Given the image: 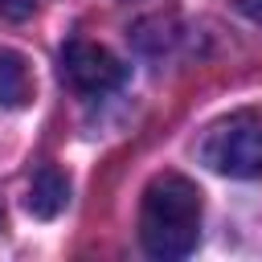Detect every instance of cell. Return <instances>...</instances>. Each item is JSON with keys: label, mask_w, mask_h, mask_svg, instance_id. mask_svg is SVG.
Segmentation results:
<instances>
[{"label": "cell", "mask_w": 262, "mask_h": 262, "mask_svg": "<svg viewBox=\"0 0 262 262\" xmlns=\"http://www.w3.org/2000/svg\"><path fill=\"white\" fill-rule=\"evenodd\" d=\"M201 242V188L180 172H160L139 201V246L151 258H184Z\"/></svg>", "instance_id": "1"}, {"label": "cell", "mask_w": 262, "mask_h": 262, "mask_svg": "<svg viewBox=\"0 0 262 262\" xmlns=\"http://www.w3.org/2000/svg\"><path fill=\"white\" fill-rule=\"evenodd\" d=\"M237 12H242V16H250V20H258V25H262V0H237Z\"/></svg>", "instance_id": "7"}, {"label": "cell", "mask_w": 262, "mask_h": 262, "mask_svg": "<svg viewBox=\"0 0 262 262\" xmlns=\"http://www.w3.org/2000/svg\"><path fill=\"white\" fill-rule=\"evenodd\" d=\"M61 78L78 94H111L127 82V66L98 41L74 37L61 45Z\"/></svg>", "instance_id": "3"}, {"label": "cell", "mask_w": 262, "mask_h": 262, "mask_svg": "<svg viewBox=\"0 0 262 262\" xmlns=\"http://www.w3.org/2000/svg\"><path fill=\"white\" fill-rule=\"evenodd\" d=\"M29 102H33V66L25 53L0 45V106L20 111Z\"/></svg>", "instance_id": "5"}, {"label": "cell", "mask_w": 262, "mask_h": 262, "mask_svg": "<svg viewBox=\"0 0 262 262\" xmlns=\"http://www.w3.org/2000/svg\"><path fill=\"white\" fill-rule=\"evenodd\" d=\"M37 0H0V20H25L33 16Z\"/></svg>", "instance_id": "6"}, {"label": "cell", "mask_w": 262, "mask_h": 262, "mask_svg": "<svg viewBox=\"0 0 262 262\" xmlns=\"http://www.w3.org/2000/svg\"><path fill=\"white\" fill-rule=\"evenodd\" d=\"M201 164L217 176H229V180H254L262 176V111H229L221 115L201 147H196Z\"/></svg>", "instance_id": "2"}, {"label": "cell", "mask_w": 262, "mask_h": 262, "mask_svg": "<svg viewBox=\"0 0 262 262\" xmlns=\"http://www.w3.org/2000/svg\"><path fill=\"white\" fill-rule=\"evenodd\" d=\"M66 205H70V180H66V172L53 168V164H41V168L33 172V184H29L25 209H29L37 221H53Z\"/></svg>", "instance_id": "4"}]
</instances>
